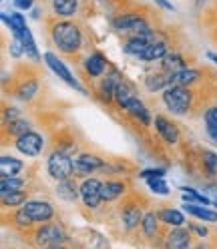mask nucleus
Returning <instances> with one entry per match:
<instances>
[{
    "mask_svg": "<svg viewBox=\"0 0 217 249\" xmlns=\"http://www.w3.org/2000/svg\"><path fill=\"white\" fill-rule=\"evenodd\" d=\"M51 35H53L54 44L63 53H76L81 49L83 35H81V28L74 22H56L51 28Z\"/></svg>",
    "mask_w": 217,
    "mask_h": 249,
    "instance_id": "1",
    "label": "nucleus"
},
{
    "mask_svg": "<svg viewBox=\"0 0 217 249\" xmlns=\"http://www.w3.org/2000/svg\"><path fill=\"white\" fill-rule=\"evenodd\" d=\"M193 95L187 87H171L163 92V103L173 115H187L191 108Z\"/></svg>",
    "mask_w": 217,
    "mask_h": 249,
    "instance_id": "2",
    "label": "nucleus"
},
{
    "mask_svg": "<svg viewBox=\"0 0 217 249\" xmlns=\"http://www.w3.org/2000/svg\"><path fill=\"white\" fill-rule=\"evenodd\" d=\"M46 167H49V175L56 181H65V179H71V173L74 169V161L69 157L67 153L63 151H54L49 161H46Z\"/></svg>",
    "mask_w": 217,
    "mask_h": 249,
    "instance_id": "3",
    "label": "nucleus"
},
{
    "mask_svg": "<svg viewBox=\"0 0 217 249\" xmlns=\"http://www.w3.org/2000/svg\"><path fill=\"white\" fill-rule=\"evenodd\" d=\"M63 241H65V233H63V229H60L58 225H54V223H46V225H42L36 231V243L42 245L44 249L60 245Z\"/></svg>",
    "mask_w": 217,
    "mask_h": 249,
    "instance_id": "4",
    "label": "nucleus"
},
{
    "mask_svg": "<svg viewBox=\"0 0 217 249\" xmlns=\"http://www.w3.org/2000/svg\"><path fill=\"white\" fill-rule=\"evenodd\" d=\"M44 60H46V65L51 67V71H53L54 74H58L60 79H63V81H65L69 87H72V89H76V90L85 92V90H83V87H81L79 83H76V79H74V76L71 74V71L67 69V65H65V62L60 60L56 54H53V53H46V54H44Z\"/></svg>",
    "mask_w": 217,
    "mask_h": 249,
    "instance_id": "5",
    "label": "nucleus"
},
{
    "mask_svg": "<svg viewBox=\"0 0 217 249\" xmlns=\"http://www.w3.org/2000/svg\"><path fill=\"white\" fill-rule=\"evenodd\" d=\"M42 147H44L42 137L38 133H33V131H28L17 139V149L20 153L28 155V157H36V155L42 151Z\"/></svg>",
    "mask_w": 217,
    "mask_h": 249,
    "instance_id": "6",
    "label": "nucleus"
},
{
    "mask_svg": "<svg viewBox=\"0 0 217 249\" xmlns=\"http://www.w3.org/2000/svg\"><path fill=\"white\" fill-rule=\"evenodd\" d=\"M113 26L117 30H123V33H131V35H137L141 30H147V22L139 17V14H121L113 20Z\"/></svg>",
    "mask_w": 217,
    "mask_h": 249,
    "instance_id": "7",
    "label": "nucleus"
},
{
    "mask_svg": "<svg viewBox=\"0 0 217 249\" xmlns=\"http://www.w3.org/2000/svg\"><path fill=\"white\" fill-rule=\"evenodd\" d=\"M101 183L97 181V179H87V181H83V185H81V197H83V203L87 205V207H90V209H97L99 207V203L103 201V197H101Z\"/></svg>",
    "mask_w": 217,
    "mask_h": 249,
    "instance_id": "8",
    "label": "nucleus"
},
{
    "mask_svg": "<svg viewBox=\"0 0 217 249\" xmlns=\"http://www.w3.org/2000/svg\"><path fill=\"white\" fill-rule=\"evenodd\" d=\"M22 209L26 211V215L33 219L35 223H42V221H49L51 217L54 215L53 205L44 203V201H28V203L22 205Z\"/></svg>",
    "mask_w": 217,
    "mask_h": 249,
    "instance_id": "9",
    "label": "nucleus"
},
{
    "mask_svg": "<svg viewBox=\"0 0 217 249\" xmlns=\"http://www.w3.org/2000/svg\"><path fill=\"white\" fill-rule=\"evenodd\" d=\"M199 71L195 69H183V71H177V72H171L167 76V83L171 87H189L193 83L199 81Z\"/></svg>",
    "mask_w": 217,
    "mask_h": 249,
    "instance_id": "10",
    "label": "nucleus"
},
{
    "mask_svg": "<svg viewBox=\"0 0 217 249\" xmlns=\"http://www.w3.org/2000/svg\"><path fill=\"white\" fill-rule=\"evenodd\" d=\"M189 243H191L189 229H181V227H177L175 231H171L167 235V239H165L167 249H189Z\"/></svg>",
    "mask_w": 217,
    "mask_h": 249,
    "instance_id": "11",
    "label": "nucleus"
},
{
    "mask_svg": "<svg viewBox=\"0 0 217 249\" xmlns=\"http://www.w3.org/2000/svg\"><path fill=\"white\" fill-rule=\"evenodd\" d=\"M155 129H157V133L165 139L169 145H173V143L179 141V131H177V127H175L171 121H167L165 117H155Z\"/></svg>",
    "mask_w": 217,
    "mask_h": 249,
    "instance_id": "12",
    "label": "nucleus"
},
{
    "mask_svg": "<svg viewBox=\"0 0 217 249\" xmlns=\"http://www.w3.org/2000/svg\"><path fill=\"white\" fill-rule=\"evenodd\" d=\"M105 165V161L97 155H90V153H83L79 159L74 161V169L81 171V173H90V171H97Z\"/></svg>",
    "mask_w": 217,
    "mask_h": 249,
    "instance_id": "13",
    "label": "nucleus"
},
{
    "mask_svg": "<svg viewBox=\"0 0 217 249\" xmlns=\"http://www.w3.org/2000/svg\"><path fill=\"white\" fill-rule=\"evenodd\" d=\"M121 219L127 229H135L139 225V221H141V207L133 205V203L125 205V209L121 211Z\"/></svg>",
    "mask_w": 217,
    "mask_h": 249,
    "instance_id": "14",
    "label": "nucleus"
},
{
    "mask_svg": "<svg viewBox=\"0 0 217 249\" xmlns=\"http://www.w3.org/2000/svg\"><path fill=\"white\" fill-rule=\"evenodd\" d=\"M123 193H125V185L119 181H107L101 187V197H103V201H108V203L119 199Z\"/></svg>",
    "mask_w": 217,
    "mask_h": 249,
    "instance_id": "15",
    "label": "nucleus"
},
{
    "mask_svg": "<svg viewBox=\"0 0 217 249\" xmlns=\"http://www.w3.org/2000/svg\"><path fill=\"white\" fill-rule=\"evenodd\" d=\"M119 83H121V81H119L117 74L105 76V79L101 81V85H99V97L108 103V101L115 97V90H117V85H119Z\"/></svg>",
    "mask_w": 217,
    "mask_h": 249,
    "instance_id": "16",
    "label": "nucleus"
},
{
    "mask_svg": "<svg viewBox=\"0 0 217 249\" xmlns=\"http://www.w3.org/2000/svg\"><path fill=\"white\" fill-rule=\"evenodd\" d=\"M105 69H107V60H105L103 54H99V53L90 54V56L87 58V62H85V71H87V74H90V76H101V74L105 72Z\"/></svg>",
    "mask_w": 217,
    "mask_h": 249,
    "instance_id": "17",
    "label": "nucleus"
},
{
    "mask_svg": "<svg viewBox=\"0 0 217 249\" xmlns=\"http://www.w3.org/2000/svg\"><path fill=\"white\" fill-rule=\"evenodd\" d=\"M163 69L171 74V72H177V71H183V69H187V62L183 60V56L181 54H177V53H171V54H165L163 56Z\"/></svg>",
    "mask_w": 217,
    "mask_h": 249,
    "instance_id": "18",
    "label": "nucleus"
},
{
    "mask_svg": "<svg viewBox=\"0 0 217 249\" xmlns=\"http://www.w3.org/2000/svg\"><path fill=\"white\" fill-rule=\"evenodd\" d=\"M22 161L14 159V157H2L0 159V171H2V177H14L22 171Z\"/></svg>",
    "mask_w": 217,
    "mask_h": 249,
    "instance_id": "19",
    "label": "nucleus"
},
{
    "mask_svg": "<svg viewBox=\"0 0 217 249\" xmlns=\"http://www.w3.org/2000/svg\"><path fill=\"white\" fill-rule=\"evenodd\" d=\"M56 193H58V197H60V199H65V201H74L76 197H79V193H81V191L76 189L74 181L65 179V181H60V183H58Z\"/></svg>",
    "mask_w": 217,
    "mask_h": 249,
    "instance_id": "20",
    "label": "nucleus"
},
{
    "mask_svg": "<svg viewBox=\"0 0 217 249\" xmlns=\"http://www.w3.org/2000/svg\"><path fill=\"white\" fill-rule=\"evenodd\" d=\"M167 44L165 42H161V40H155V42H151L149 46H147V51L143 53V60H159V58H163L165 54H167Z\"/></svg>",
    "mask_w": 217,
    "mask_h": 249,
    "instance_id": "21",
    "label": "nucleus"
},
{
    "mask_svg": "<svg viewBox=\"0 0 217 249\" xmlns=\"http://www.w3.org/2000/svg\"><path fill=\"white\" fill-rule=\"evenodd\" d=\"M17 38L22 42V46H24V53H26L30 58L38 60V51H36V44H35V40H33V35H30V30H28V28L20 30V33L17 35Z\"/></svg>",
    "mask_w": 217,
    "mask_h": 249,
    "instance_id": "22",
    "label": "nucleus"
},
{
    "mask_svg": "<svg viewBox=\"0 0 217 249\" xmlns=\"http://www.w3.org/2000/svg\"><path fill=\"white\" fill-rule=\"evenodd\" d=\"M149 44H151V42L133 36L131 40H127V44H125V49H123V51H125L127 54H131V56H139V58H141L143 53L147 51V46H149Z\"/></svg>",
    "mask_w": 217,
    "mask_h": 249,
    "instance_id": "23",
    "label": "nucleus"
},
{
    "mask_svg": "<svg viewBox=\"0 0 217 249\" xmlns=\"http://www.w3.org/2000/svg\"><path fill=\"white\" fill-rule=\"evenodd\" d=\"M76 6H79V0H53V8L60 17H71V14H74Z\"/></svg>",
    "mask_w": 217,
    "mask_h": 249,
    "instance_id": "24",
    "label": "nucleus"
},
{
    "mask_svg": "<svg viewBox=\"0 0 217 249\" xmlns=\"http://www.w3.org/2000/svg\"><path fill=\"white\" fill-rule=\"evenodd\" d=\"M159 219L167 225H173V227H181L185 223V217L177 211V209H161L159 211Z\"/></svg>",
    "mask_w": 217,
    "mask_h": 249,
    "instance_id": "25",
    "label": "nucleus"
},
{
    "mask_svg": "<svg viewBox=\"0 0 217 249\" xmlns=\"http://www.w3.org/2000/svg\"><path fill=\"white\" fill-rule=\"evenodd\" d=\"M131 99H135V92H133L131 85H127L125 81H121L117 85V90H115V101L119 103V107H125Z\"/></svg>",
    "mask_w": 217,
    "mask_h": 249,
    "instance_id": "26",
    "label": "nucleus"
},
{
    "mask_svg": "<svg viewBox=\"0 0 217 249\" xmlns=\"http://www.w3.org/2000/svg\"><path fill=\"white\" fill-rule=\"evenodd\" d=\"M205 205H191V203H187L185 205V209H187V213H191L193 217H197V219H203V221H217V213L215 211H211V209H203Z\"/></svg>",
    "mask_w": 217,
    "mask_h": 249,
    "instance_id": "27",
    "label": "nucleus"
},
{
    "mask_svg": "<svg viewBox=\"0 0 217 249\" xmlns=\"http://www.w3.org/2000/svg\"><path fill=\"white\" fill-rule=\"evenodd\" d=\"M2 20L10 26V30L14 33V36H17L20 30H24L26 28V20H24V17L22 14H18V12H12V14H2Z\"/></svg>",
    "mask_w": 217,
    "mask_h": 249,
    "instance_id": "28",
    "label": "nucleus"
},
{
    "mask_svg": "<svg viewBox=\"0 0 217 249\" xmlns=\"http://www.w3.org/2000/svg\"><path fill=\"white\" fill-rule=\"evenodd\" d=\"M24 201H26V193L22 191H2V203L6 207L24 205Z\"/></svg>",
    "mask_w": 217,
    "mask_h": 249,
    "instance_id": "29",
    "label": "nucleus"
},
{
    "mask_svg": "<svg viewBox=\"0 0 217 249\" xmlns=\"http://www.w3.org/2000/svg\"><path fill=\"white\" fill-rule=\"evenodd\" d=\"M36 90H38V83H36L35 79H30V81H26V83H22V85L18 87L17 95L26 101V99H33V97L36 95Z\"/></svg>",
    "mask_w": 217,
    "mask_h": 249,
    "instance_id": "30",
    "label": "nucleus"
},
{
    "mask_svg": "<svg viewBox=\"0 0 217 249\" xmlns=\"http://www.w3.org/2000/svg\"><path fill=\"white\" fill-rule=\"evenodd\" d=\"M157 217L155 213H147L143 217V233L147 237H155V233H157Z\"/></svg>",
    "mask_w": 217,
    "mask_h": 249,
    "instance_id": "31",
    "label": "nucleus"
},
{
    "mask_svg": "<svg viewBox=\"0 0 217 249\" xmlns=\"http://www.w3.org/2000/svg\"><path fill=\"white\" fill-rule=\"evenodd\" d=\"M183 199L185 201H195V203H199V205H209L211 201L205 197V195H201V193H197L195 189H191V187H183Z\"/></svg>",
    "mask_w": 217,
    "mask_h": 249,
    "instance_id": "32",
    "label": "nucleus"
},
{
    "mask_svg": "<svg viewBox=\"0 0 217 249\" xmlns=\"http://www.w3.org/2000/svg\"><path fill=\"white\" fill-rule=\"evenodd\" d=\"M0 187H2V191H22L24 181L22 179H17V177H2V181H0Z\"/></svg>",
    "mask_w": 217,
    "mask_h": 249,
    "instance_id": "33",
    "label": "nucleus"
},
{
    "mask_svg": "<svg viewBox=\"0 0 217 249\" xmlns=\"http://www.w3.org/2000/svg\"><path fill=\"white\" fill-rule=\"evenodd\" d=\"M165 85H169V83H167V79H165L163 74H151L149 79L145 81V87H147L151 92H155V90H161Z\"/></svg>",
    "mask_w": 217,
    "mask_h": 249,
    "instance_id": "34",
    "label": "nucleus"
},
{
    "mask_svg": "<svg viewBox=\"0 0 217 249\" xmlns=\"http://www.w3.org/2000/svg\"><path fill=\"white\" fill-rule=\"evenodd\" d=\"M8 133H10V135H17V139H18L20 135L28 133V123H26V121H22V119L10 121V124H8Z\"/></svg>",
    "mask_w": 217,
    "mask_h": 249,
    "instance_id": "35",
    "label": "nucleus"
},
{
    "mask_svg": "<svg viewBox=\"0 0 217 249\" xmlns=\"http://www.w3.org/2000/svg\"><path fill=\"white\" fill-rule=\"evenodd\" d=\"M149 187H151V191H155L157 195H167L169 193V185L161 179V177H155V179H147Z\"/></svg>",
    "mask_w": 217,
    "mask_h": 249,
    "instance_id": "36",
    "label": "nucleus"
},
{
    "mask_svg": "<svg viewBox=\"0 0 217 249\" xmlns=\"http://www.w3.org/2000/svg\"><path fill=\"white\" fill-rule=\"evenodd\" d=\"M203 165L207 169V173H215L217 171V155L211 153V151H203Z\"/></svg>",
    "mask_w": 217,
    "mask_h": 249,
    "instance_id": "37",
    "label": "nucleus"
},
{
    "mask_svg": "<svg viewBox=\"0 0 217 249\" xmlns=\"http://www.w3.org/2000/svg\"><path fill=\"white\" fill-rule=\"evenodd\" d=\"M14 223H17L18 227H30L35 221L26 215V211H24V209H18V211H17V215H14Z\"/></svg>",
    "mask_w": 217,
    "mask_h": 249,
    "instance_id": "38",
    "label": "nucleus"
},
{
    "mask_svg": "<svg viewBox=\"0 0 217 249\" xmlns=\"http://www.w3.org/2000/svg\"><path fill=\"white\" fill-rule=\"evenodd\" d=\"M205 123H207V127H215L217 129V107H211L209 111L205 113Z\"/></svg>",
    "mask_w": 217,
    "mask_h": 249,
    "instance_id": "39",
    "label": "nucleus"
},
{
    "mask_svg": "<svg viewBox=\"0 0 217 249\" xmlns=\"http://www.w3.org/2000/svg\"><path fill=\"white\" fill-rule=\"evenodd\" d=\"M165 175V169H147L141 173L143 179H155V177H163Z\"/></svg>",
    "mask_w": 217,
    "mask_h": 249,
    "instance_id": "40",
    "label": "nucleus"
},
{
    "mask_svg": "<svg viewBox=\"0 0 217 249\" xmlns=\"http://www.w3.org/2000/svg\"><path fill=\"white\" fill-rule=\"evenodd\" d=\"M22 53H24V46H22V42L17 38V40H14V42L10 44V54L18 58V56H22Z\"/></svg>",
    "mask_w": 217,
    "mask_h": 249,
    "instance_id": "41",
    "label": "nucleus"
},
{
    "mask_svg": "<svg viewBox=\"0 0 217 249\" xmlns=\"http://www.w3.org/2000/svg\"><path fill=\"white\" fill-rule=\"evenodd\" d=\"M14 6L20 8V10H28L33 6V0H14Z\"/></svg>",
    "mask_w": 217,
    "mask_h": 249,
    "instance_id": "42",
    "label": "nucleus"
},
{
    "mask_svg": "<svg viewBox=\"0 0 217 249\" xmlns=\"http://www.w3.org/2000/svg\"><path fill=\"white\" fill-rule=\"evenodd\" d=\"M189 229L195 231L199 237H205V235H207V227H201V225H193V223H189Z\"/></svg>",
    "mask_w": 217,
    "mask_h": 249,
    "instance_id": "43",
    "label": "nucleus"
},
{
    "mask_svg": "<svg viewBox=\"0 0 217 249\" xmlns=\"http://www.w3.org/2000/svg\"><path fill=\"white\" fill-rule=\"evenodd\" d=\"M6 119H8V121L20 119V111H18V108H8V111H6Z\"/></svg>",
    "mask_w": 217,
    "mask_h": 249,
    "instance_id": "44",
    "label": "nucleus"
},
{
    "mask_svg": "<svg viewBox=\"0 0 217 249\" xmlns=\"http://www.w3.org/2000/svg\"><path fill=\"white\" fill-rule=\"evenodd\" d=\"M155 2H157V4H161V6H163V8H167V10H173V6L169 4L167 0H155Z\"/></svg>",
    "mask_w": 217,
    "mask_h": 249,
    "instance_id": "45",
    "label": "nucleus"
},
{
    "mask_svg": "<svg viewBox=\"0 0 217 249\" xmlns=\"http://www.w3.org/2000/svg\"><path fill=\"white\" fill-rule=\"evenodd\" d=\"M207 56H209V60H213V62H215V65H217V54H213V53H209Z\"/></svg>",
    "mask_w": 217,
    "mask_h": 249,
    "instance_id": "46",
    "label": "nucleus"
},
{
    "mask_svg": "<svg viewBox=\"0 0 217 249\" xmlns=\"http://www.w3.org/2000/svg\"><path fill=\"white\" fill-rule=\"evenodd\" d=\"M49 249H65V247H60V245H54V247H49Z\"/></svg>",
    "mask_w": 217,
    "mask_h": 249,
    "instance_id": "47",
    "label": "nucleus"
},
{
    "mask_svg": "<svg viewBox=\"0 0 217 249\" xmlns=\"http://www.w3.org/2000/svg\"><path fill=\"white\" fill-rule=\"evenodd\" d=\"M193 249H205V247H203V245H197V247H193Z\"/></svg>",
    "mask_w": 217,
    "mask_h": 249,
    "instance_id": "48",
    "label": "nucleus"
}]
</instances>
